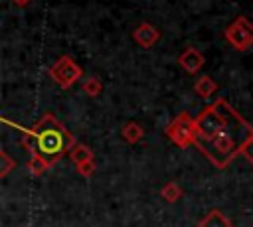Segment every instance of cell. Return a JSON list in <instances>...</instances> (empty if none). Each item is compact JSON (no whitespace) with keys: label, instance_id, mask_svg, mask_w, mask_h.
I'll list each match as a JSON object with an SVG mask.
<instances>
[{"label":"cell","instance_id":"obj_1","mask_svg":"<svg viewBox=\"0 0 253 227\" xmlns=\"http://www.w3.org/2000/svg\"><path fill=\"white\" fill-rule=\"evenodd\" d=\"M223 111L227 118L225 128L211 140H196L194 144L219 170L227 168L239 154L241 144L253 136V126L227 103V99H223Z\"/></svg>","mask_w":253,"mask_h":227},{"label":"cell","instance_id":"obj_16","mask_svg":"<svg viewBox=\"0 0 253 227\" xmlns=\"http://www.w3.org/2000/svg\"><path fill=\"white\" fill-rule=\"evenodd\" d=\"M14 166H16V160L10 158L6 150H0V178H6Z\"/></svg>","mask_w":253,"mask_h":227},{"label":"cell","instance_id":"obj_19","mask_svg":"<svg viewBox=\"0 0 253 227\" xmlns=\"http://www.w3.org/2000/svg\"><path fill=\"white\" fill-rule=\"evenodd\" d=\"M12 2H14L16 6H20V8H24V6H28V4L32 2V0H12Z\"/></svg>","mask_w":253,"mask_h":227},{"label":"cell","instance_id":"obj_13","mask_svg":"<svg viewBox=\"0 0 253 227\" xmlns=\"http://www.w3.org/2000/svg\"><path fill=\"white\" fill-rule=\"evenodd\" d=\"M26 168H28V172H30V176H34V178H38V176H42L43 172H47L51 166H49V162L42 156V154H32L30 156V160H28V164H26Z\"/></svg>","mask_w":253,"mask_h":227},{"label":"cell","instance_id":"obj_11","mask_svg":"<svg viewBox=\"0 0 253 227\" xmlns=\"http://www.w3.org/2000/svg\"><path fill=\"white\" fill-rule=\"evenodd\" d=\"M121 136H123L125 142H128V144H136L138 140H142V136H144V128H142L136 120H130V122H126V124L121 128Z\"/></svg>","mask_w":253,"mask_h":227},{"label":"cell","instance_id":"obj_3","mask_svg":"<svg viewBox=\"0 0 253 227\" xmlns=\"http://www.w3.org/2000/svg\"><path fill=\"white\" fill-rule=\"evenodd\" d=\"M227 124L225 111H223V97L215 99L211 105L202 109L196 116V128H198V140H211L217 136Z\"/></svg>","mask_w":253,"mask_h":227},{"label":"cell","instance_id":"obj_10","mask_svg":"<svg viewBox=\"0 0 253 227\" xmlns=\"http://www.w3.org/2000/svg\"><path fill=\"white\" fill-rule=\"evenodd\" d=\"M198 227H231V221H229V217H227L225 213H221L219 209H211V211H208V213L200 219Z\"/></svg>","mask_w":253,"mask_h":227},{"label":"cell","instance_id":"obj_14","mask_svg":"<svg viewBox=\"0 0 253 227\" xmlns=\"http://www.w3.org/2000/svg\"><path fill=\"white\" fill-rule=\"evenodd\" d=\"M184 195V189L176 184V182H166L162 188H160V197L168 203H176L180 197Z\"/></svg>","mask_w":253,"mask_h":227},{"label":"cell","instance_id":"obj_5","mask_svg":"<svg viewBox=\"0 0 253 227\" xmlns=\"http://www.w3.org/2000/svg\"><path fill=\"white\" fill-rule=\"evenodd\" d=\"M47 75L51 77L53 83H57L61 89H71L81 77H83V69L79 63H75V59L71 55H59L49 67H47Z\"/></svg>","mask_w":253,"mask_h":227},{"label":"cell","instance_id":"obj_7","mask_svg":"<svg viewBox=\"0 0 253 227\" xmlns=\"http://www.w3.org/2000/svg\"><path fill=\"white\" fill-rule=\"evenodd\" d=\"M204 63H206L204 53H202L198 47H194V45L184 47V51L178 55V65H180L186 73H190V75H196L198 71H202Z\"/></svg>","mask_w":253,"mask_h":227},{"label":"cell","instance_id":"obj_18","mask_svg":"<svg viewBox=\"0 0 253 227\" xmlns=\"http://www.w3.org/2000/svg\"><path fill=\"white\" fill-rule=\"evenodd\" d=\"M239 154H241L247 162H251V164H253V136H251V138H247V140L241 144Z\"/></svg>","mask_w":253,"mask_h":227},{"label":"cell","instance_id":"obj_2","mask_svg":"<svg viewBox=\"0 0 253 227\" xmlns=\"http://www.w3.org/2000/svg\"><path fill=\"white\" fill-rule=\"evenodd\" d=\"M32 130L36 134V152L42 154L49 162V166L57 164L77 144L75 136L51 113L42 114V118L32 126Z\"/></svg>","mask_w":253,"mask_h":227},{"label":"cell","instance_id":"obj_12","mask_svg":"<svg viewBox=\"0 0 253 227\" xmlns=\"http://www.w3.org/2000/svg\"><path fill=\"white\" fill-rule=\"evenodd\" d=\"M69 158H71V162H73L75 166H79V164H83V162H89V160H95L93 150H91L87 144H83V142H77V144L71 148Z\"/></svg>","mask_w":253,"mask_h":227},{"label":"cell","instance_id":"obj_4","mask_svg":"<svg viewBox=\"0 0 253 227\" xmlns=\"http://www.w3.org/2000/svg\"><path fill=\"white\" fill-rule=\"evenodd\" d=\"M166 136L170 142H174L178 148H188L192 144H196L198 140V128H196V116H192L190 113L182 111L178 113L164 128Z\"/></svg>","mask_w":253,"mask_h":227},{"label":"cell","instance_id":"obj_9","mask_svg":"<svg viewBox=\"0 0 253 227\" xmlns=\"http://www.w3.org/2000/svg\"><path fill=\"white\" fill-rule=\"evenodd\" d=\"M217 89L219 87H217V83L213 81L211 75H200L196 79V83H194V93L198 97H202V99H210L211 95L217 93Z\"/></svg>","mask_w":253,"mask_h":227},{"label":"cell","instance_id":"obj_8","mask_svg":"<svg viewBox=\"0 0 253 227\" xmlns=\"http://www.w3.org/2000/svg\"><path fill=\"white\" fill-rule=\"evenodd\" d=\"M132 39L136 41V45H140L142 49H150L152 45H156V41L160 39V30L150 24V22H140L134 30H132Z\"/></svg>","mask_w":253,"mask_h":227},{"label":"cell","instance_id":"obj_15","mask_svg":"<svg viewBox=\"0 0 253 227\" xmlns=\"http://www.w3.org/2000/svg\"><path fill=\"white\" fill-rule=\"evenodd\" d=\"M81 89H83V93H85L87 97H93V99H95V97H99V95L103 93V83H101V79H99V77L91 75V77L83 79Z\"/></svg>","mask_w":253,"mask_h":227},{"label":"cell","instance_id":"obj_17","mask_svg":"<svg viewBox=\"0 0 253 227\" xmlns=\"http://www.w3.org/2000/svg\"><path fill=\"white\" fill-rule=\"evenodd\" d=\"M95 168H97L95 160H89V162H83V164L75 166V170H77V174H79L81 178H91V176L95 174Z\"/></svg>","mask_w":253,"mask_h":227},{"label":"cell","instance_id":"obj_6","mask_svg":"<svg viewBox=\"0 0 253 227\" xmlns=\"http://www.w3.org/2000/svg\"><path fill=\"white\" fill-rule=\"evenodd\" d=\"M223 38L233 49L247 51L249 47H253V22H249L247 16H237L223 30Z\"/></svg>","mask_w":253,"mask_h":227}]
</instances>
